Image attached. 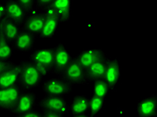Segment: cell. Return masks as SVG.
<instances>
[{"instance_id":"6da1fadb","label":"cell","mask_w":157,"mask_h":117,"mask_svg":"<svg viewBox=\"0 0 157 117\" xmlns=\"http://www.w3.org/2000/svg\"><path fill=\"white\" fill-rule=\"evenodd\" d=\"M20 64V86L24 90H31L34 88L40 86L44 76L36 66L29 59L23 60Z\"/></svg>"},{"instance_id":"7a4b0ae2","label":"cell","mask_w":157,"mask_h":117,"mask_svg":"<svg viewBox=\"0 0 157 117\" xmlns=\"http://www.w3.org/2000/svg\"><path fill=\"white\" fill-rule=\"evenodd\" d=\"M58 76L75 85L88 84L86 71L78 62L76 56H73L71 62Z\"/></svg>"},{"instance_id":"3957f363","label":"cell","mask_w":157,"mask_h":117,"mask_svg":"<svg viewBox=\"0 0 157 117\" xmlns=\"http://www.w3.org/2000/svg\"><path fill=\"white\" fill-rule=\"evenodd\" d=\"M54 59L53 48L34 49L30 52L29 60L40 70L43 76L51 72Z\"/></svg>"},{"instance_id":"277c9868","label":"cell","mask_w":157,"mask_h":117,"mask_svg":"<svg viewBox=\"0 0 157 117\" xmlns=\"http://www.w3.org/2000/svg\"><path fill=\"white\" fill-rule=\"evenodd\" d=\"M74 85L61 77H54L45 80L41 85L44 95L64 97L69 94Z\"/></svg>"},{"instance_id":"5b68a950","label":"cell","mask_w":157,"mask_h":117,"mask_svg":"<svg viewBox=\"0 0 157 117\" xmlns=\"http://www.w3.org/2000/svg\"><path fill=\"white\" fill-rule=\"evenodd\" d=\"M38 106L41 111H55L64 115L69 114V104L64 97L44 95L39 101Z\"/></svg>"},{"instance_id":"8992f818","label":"cell","mask_w":157,"mask_h":117,"mask_svg":"<svg viewBox=\"0 0 157 117\" xmlns=\"http://www.w3.org/2000/svg\"><path fill=\"white\" fill-rule=\"evenodd\" d=\"M25 91L20 85L9 88H0V110L11 112L17 99Z\"/></svg>"},{"instance_id":"52a82bcc","label":"cell","mask_w":157,"mask_h":117,"mask_svg":"<svg viewBox=\"0 0 157 117\" xmlns=\"http://www.w3.org/2000/svg\"><path fill=\"white\" fill-rule=\"evenodd\" d=\"M53 52H54V59H53V66L51 73L55 74L58 76L69 64L73 56L63 43L57 44L53 48Z\"/></svg>"},{"instance_id":"ba28073f","label":"cell","mask_w":157,"mask_h":117,"mask_svg":"<svg viewBox=\"0 0 157 117\" xmlns=\"http://www.w3.org/2000/svg\"><path fill=\"white\" fill-rule=\"evenodd\" d=\"M36 106V94L31 90H25L17 99L16 103L11 112L17 116L35 108Z\"/></svg>"},{"instance_id":"9c48e42d","label":"cell","mask_w":157,"mask_h":117,"mask_svg":"<svg viewBox=\"0 0 157 117\" xmlns=\"http://www.w3.org/2000/svg\"><path fill=\"white\" fill-rule=\"evenodd\" d=\"M44 11L45 15L44 23L38 38L42 39L52 38L56 35L58 30L59 24H60L59 20L51 7Z\"/></svg>"},{"instance_id":"30bf717a","label":"cell","mask_w":157,"mask_h":117,"mask_svg":"<svg viewBox=\"0 0 157 117\" xmlns=\"http://www.w3.org/2000/svg\"><path fill=\"white\" fill-rule=\"evenodd\" d=\"M5 16L22 26L28 17L25 9L16 0H7L5 4Z\"/></svg>"},{"instance_id":"8fae6325","label":"cell","mask_w":157,"mask_h":117,"mask_svg":"<svg viewBox=\"0 0 157 117\" xmlns=\"http://www.w3.org/2000/svg\"><path fill=\"white\" fill-rule=\"evenodd\" d=\"M121 78V66L117 58L109 60L107 65L104 79L108 84L112 91H116L117 85Z\"/></svg>"},{"instance_id":"7c38bea8","label":"cell","mask_w":157,"mask_h":117,"mask_svg":"<svg viewBox=\"0 0 157 117\" xmlns=\"http://www.w3.org/2000/svg\"><path fill=\"white\" fill-rule=\"evenodd\" d=\"M136 111L140 117L157 116V94L154 93L151 97L142 99L138 102Z\"/></svg>"},{"instance_id":"4fadbf2b","label":"cell","mask_w":157,"mask_h":117,"mask_svg":"<svg viewBox=\"0 0 157 117\" xmlns=\"http://www.w3.org/2000/svg\"><path fill=\"white\" fill-rule=\"evenodd\" d=\"M75 56L78 62L85 69L95 62L106 57L104 51L101 48L82 49Z\"/></svg>"},{"instance_id":"5bb4252c","label":"cell","mask_w":157,"mask_h":117,"mask_svg":"<svg viewBox=\"0 0 157 117\" xmlns=\"http://www.w3.org/2000/svg\"><path fill=\"white\" fill-rule=\"evenodd\" d=\"M20 64L13 63L0 74V88H9L19 85Z\"/></svg>"},{"instance_id":"9a60e30c","label":"cell","mask_w":157,"mask_h":117,"mask_svg":"<svg viewBox=\"0 0 157 117\" xmlns=\"http://www.w3.org/2000/svg\"><path fill=\"white\" fill-rule=\"evenodd\" d=\"M90 98L85 94L75 96L69 104V113L75 117L89 116Z\"/></svg>"},{"instance_id":"2e32d148","label":"cell","mask_w":157,"mask_h":117,"mask_svg":"<svg viewBox=\"0 0 157 117\" xmlns=\"http://www.w3.org/2000/svg\"><path fill=\"white\" fill-rule=\"evenodd\" d=\"M45 15L44 12H35L28 16L27 19L22 25V29L38 37L40 31L43 27L44 23Z\"/></svg>"},{"instance_id":"e0dca14e","label":"cell","mask_w":157,"mask_h":117,"mask_svg":"<svg viewBox=\"0 0 157 117\" xmlns=\"http://www.w3.org/2000/svg\"><path fill=\"white\" fill-rule=\"evenodd\" d=\"M22 29L20 25L6 16L0 21V33L2 36L12 44Z\"/></svg>"},{"instance_id":"ac0fdd59","label":"cell","mask_w":157,"mask_h":117,"mask_svg":"<svg viewBox=\"0 0 157 117\" xmlns=\"http://www.w3.org/2000/svg\"><path fill=\"white\" fill-rule=\"evenodd\" d=\"M36 38L34 35L22 29L13 42L14 49L22 52H30L34 49Z\"/></svg>"},{"instance_id":"d6986e66","label":"cell","mask_w":157,"mask_h":117,"mask_svg":"<svg viewBox=\"0 0 157 117\" xmlns=\"http://www.w3.org/2000/svg\"><path fill=\"white\" fill-rule=\"evenodd\" d=\"M108 61L109 58L106 56L95 62L85 69L89 82H94L98 80L104 79Z\"/></svg>"},{"instance_id":"ffe728a7","label":"cell","mask_w":157,"mask_h":117,"mask_svg":"<svg viewBox=\"0 0 157 117\" xmlns=\"http://www.w3.org/2000/svg\"><path fill=\"white\" fill-rule=\"evenodd\" d=\"M51 7L60 24L69 22L72 9V0H54Z\"/></svg>"},{"instance_id":"44dd1931","label":"cell","mask_w":157,"mask_h":117,"mask_svg":"<svg viewBox=\"0 0 157 117\" xmlns=\"http://www.w3.org/2000/svg\"><path fill=\"white\" fill-rule=\"evenodd\" d=\"M105 99L92 94L89 103V116H96L101 113L104 107Z\"/></svg>"},{"instance_id":"7402d4cb","label":"cell","mask_w":157,"mask_h":117,"mask_svg":"<svg viewBox=\"0 0 157 117\" xmlns=\"http://www.w3.org/2000/svg\"><path fill=\"white\" fill-rule=\"evenodd\" d=\"M110 90H110L109 85L104 79H99L94 82L93 94L105 99L108 96Z\"/></svg>"},{"instance_id":"603a6c76","label":"cell","mask_w":157,"mask_h":117,"mask_svg":"<svg viewBox=\"0 0 157 117\" xmlns=\"http://www.w3.org/2000/svg\"><path fill=\"white\" fill-rule=\"evenodd\" d=\"M13 50V44L2 37L0 42V60L8 61L12 58Z\"/></svg>"},{"instance_id":"cb8c5ba5","label":"cell","mask_w":157,"mask_h":117,"mask_svg":"<svg viewBox=\"0 0 157 117\" xmlns=\"http://www.w3.org/2000/svg\"><path fill=\"white\" fill-rule=\"evenodd\" d=\"M25 9L28 16L37 12L35 8V0H16Z\"/></svg>"},{"instance_id":"d4e9b609","label":"cell","mask_w":157,"mask_h":117,"mask_svg":"<svg viewBox=\"0 0 157 117\" xmlns=\"http://www.w3.org/2000/svg\"><path fill=\"white\" fill-rule=\"evenodd\" d=\"M54 0H35V8L36 10H45L50 8Z\"/></svg>"},{"instance_id":"484cf974","label":"cell","mask_w":157,"mask_h":117,"mask_svg":"<svg viewBox=\"0 0 157 117\" xmlns=\"http://www.w3.org/2000/svg\"><path fill=\"white\" fill-rule=\"evenodd\" d=\"M19 117H42V112L41 111H37V110H31V111H28L26 112H24L23 114H21Z\"/></svg>"},{"instance_id":"4316f807","label":"cell","mask_w":157,"mask_h":117,"mask_svg":"<svg viewBox=\"0 0 157 117\" xmlns=\"http://www.w3.org/2000/svg\"><path fill=\"white\" fill-rule=\"evenodd\" d=\"M42 117H63L65 115L62 113L52 111H41Z\"/></svg>"},{"instance_id":"83f0119b","label":"cell","mask_w":157,"mask_h":117,"mask_svg":"<svg viewBox=\"0 0 157 117\" xmlns=\"http://www.w3.org/2000/svg\"><path fill=\"white\" fill-rule=\"evenodd\" d=\"M12 64H13V62L10 61V60H8V61H4V60H0V74Z\"/></svg>"},{"instance_id":"f1b7e54d","label":"cell","mask_w":157,"mask_h":117,"mask_svg":"<svg viewBox=\"0 0 157 117\" xmlns=\"http://www.w3.org/2000/svg\"><path fill=\"white\" fill-rule=\"evenodd\" d=\"M5 17V6L0 2V21Z\"/></svg>"},{"instance_id":"f546056e","label":"cell","mask_w":157,"mask_h":117,"mask_svg":"<svg viewBox=\"0 0 157 117\" xmlns=\"http://www.w3.org/2000/svg\"><path fill=\"white\" fill-rule=\"evenodd\" d=\"M2 34H1V33H0V42H1V40H2Z\"/></svg>"}]
</instances>
